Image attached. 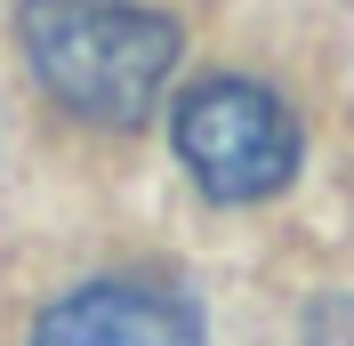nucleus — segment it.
Returning <instances> with one entry per match:
<instances>
[{
    "label": "nucleus",
    "instance_id": "f257e3e1",
    "mask_svg": "<svg viewBox=\"0 0 354 346\" xmlns=\"http://www.w3.org/2000/svg\"><path fill=\"white\" fill-rule=\"evenodd\" d=\"M17 41L32 81L97 129H129L177 73V24L137 0H17Z\"/></svg>",
    "mask_w": 354,
    "mask_h": 346
},
{
    "label": "nucleus",
    "instance_id": "f03ea898",
    "mask_svg": "<svg viewBox=\"0 0 354 346\" xmlns=\"http://www.w3.org/2000/svg\"><path fill=\"white\" fill-rule=\"evenodd\" d=\"M177 153L209 201H266L298 170V121L258 81H201L177 105Z\"/></svg>",
    "mask_w": 354,
    "mask_h": 346
},
{
    "label": "nucleus",
    "instance_id": "7ed1b4c3",
    "mask_svg": "<svg viewBox=\"0 0 354 346\" xmlns=\"http://www.w3.org/2000/svg\"><path fill=\"white\" fill-rule=\"evenodd\" d=\"M32 346H201V322L169 282L105 274L48 306L32 322Z\"/></svg>",
    "mask_w": 354,
    "mask_h": 346
},
{
    "label": "nucleus",
    "instance_id": "20e7f679",
    "mask_svg": "<svg viewBox=\"0 0 354 346\" xmlns=\"http://www.w3.org/2000/svg\"><path fill=\"white\" fill-rule=\"evenodd\" d=\"M306 346H354V298H322V306H314Z\"/></svg>",
    "mask_w": 354,
    "mask_h": 346
}]
</instances>
